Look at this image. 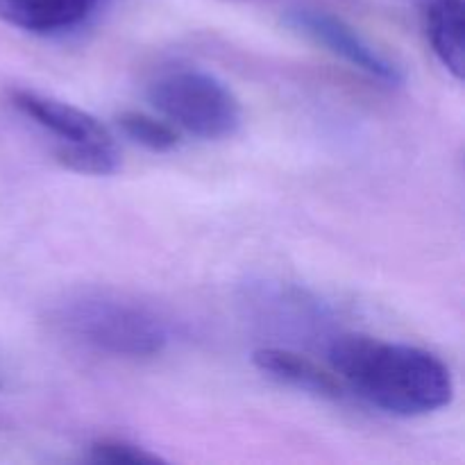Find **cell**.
Instances as JSON below:
<instances>
[{
    "instance_id": "7",
    "label": "cell",
    "mask_w": 465,
    "mask_h": 465,
    "mask_svg": "<svg viewBox=\"0 0 465 465\" xmlns=\"http://www.w3.org/2000/svg\"><path fill=\"white\" fill-rule=\"evenodd\" d=\"M98 0H0V21L27 32H59L84 21Z\"/></svg>"
},
{
    "instance_id": "10",
    "label": "cell",
    "mask_w": 465,
    "mask_h": 465,
    "mask_svg": "<svg viewBox=\"0 0 465 465\" xmlns=\"http://www.w3.org/2000/svg\"><path fill=\"white\" fill-rule=\"evenodd\" d=\"M89 459L95 463H159L162 459L157 454L148 452L141 445L130 443V440H118V439H109V440H98V443L91 445Z\"/></svg>"
},
{
    "instance_id": "6",
    "label": "cell",
    "mask_w": 465,
    "mask_h": 465,
    "mask_svg": "<svg viewBox=\"0 0 465 465\" xmlns=\"http://www.w3.org/2000/svg\"><path fill=\"white\" fill-rule=\"evenodd\" d=\"M252 361L263 375L272 377L275 381H282L291 389L302 391V393L321 400L343 398V384L331 372L322 371L318 363L302 357V354L280 348H263L252 354Z\"/></svg>"
},
{
    "instance_id": "4",
    "label": "cell",
    "mask_w": 465,
    "mask_h": 465,
    "mask_svg": "<svg viewBox=\"0 0 465 465\" xmlns=\"http://www.w3.org/2000/svg\"><path fill=\"white\" fill-rule=\"evenodd\" d=\"M9 100L23 116L57 136L54 154L66 168L84 175H112L118 171L121 154L114 136L89 112L30 89H14Z\"/></svg>"
},
{
    "instance_id": "9",
    "label": "cell",
    "mask_w": 465,
    "mask_h": 465,
    "mask_svg": "<svg viewBox=\"0 0 465 465\" xmlns=\"http://www.w3.org/2000/svg\"><path fill=\"white\" fill-rule=\"evenodd\" d=\"M118 125L134 143L143 145L150 153H168L180 143V134L175 132V127L159 121V118L148 116V114L125 112L118 116Z\"/></svg>"
},
{
    "instance_id": "8",
    "label": "cell",
    "mask_w": 465,
    "mask_h": 465,
    "mask_svg": "<svg viewBox=\"0 0 465 465\" xmlns=\"http://www.w3.org/2000/svg\"><path fill=\"white\" fill-rule=\"evenodd\" d=\"M431 50L457 80L463 77V0H416Z\"/></svg>"
},
{
    "instance_id": "2",
    "label": "cell",
    "mask_w": 465,
    "mask_h": 465,
    "mask_svg": "<svg viewBox=\"0 0 465 465\" xmlns=\"http://www.w3.org/2000/svg\"><path fill=\"white\" fill-rule=\"evenodd\" d=\"M57 321L77 341L112 357L148 359L168 343L166 322L153 309L109 291L73 295L59 307Z\"/></svg>"
},
{
    "instance_id": "3",
    "label": "cell",
    "mask_w": 465,
    "mask_h": 465,
    "mask_svg": "<svg viewBox=\"0 0 465 465\" xmlns=\"http://www.w3.org/2000/svg\"><path fill=\"white\" fill-rule=\"evenodd\" d=\"M148 98L173 125L200 139H225L241 127V103L216 75L198 68H175L154 77Z\"/></svg>"
},
{
    "instance_id": "1",
    "label": "cell",
    "mask_w": 465,
    "mask_h": 465,
    "mask_svg": "<svg viewBox=\"0 0 465 465\" xmlns=\"http://www.w3.org/2000/svg\"><path fill=\"white\" fill-rule=\"evenodd\" d=\"M330 363L368 404L393 416H427L454 398L450 368L436 354L413 345L343 334L331 341Z\"/></svg>"
},
{
    "instance_id": "5",
    "label": "cell",
    "mask_w": 465,
    "mask_h": 465,
    "mask_svg": "<svg viewBox=\"0 0 465 465\" xmlns=\"http://www.w3.org/2000/svg\"><path fill=\"white\" fill-rule=\"evenodd\" d=\"M284 23L304 39L313 41L325 48L334 57H341L357 71L366 73L372 80H380L389 86H400L404 82V73L393 59L372 45L361 32L354 30L341 16H334L325 9L295 7L289 9Z\"/></svg>"
}]
</instances>
